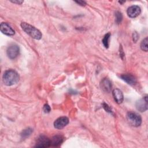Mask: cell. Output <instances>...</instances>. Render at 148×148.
Returning a JSON list of instances; mask_svg holds the SVG:
<instances>
[{
  "mask_svg": "<svg viewBox=\"0 0 148 148\" xmlns=\"http://www.w3.org/2000/svg\"><path fill=\"white\" fill-rule=\"evenodd\" d=\"M20 79L18 73L13 69H8L6 71L2 76V80L3 83L8 86H10L16 84Z\"/></svg>",
  "mask_w": 148,
  "mask_h": 148,
  "instance_id": "cell-1",
  "label": "cell"
},
{
  "mask_svg": "<svg viewBox=\"0 0 148 148\" xmlns=\"http://www.w3.org/2000/svg\"><path fill=\"white\" fill-rule=\"evenodd\" d=\"M20 25L23 30L32 38L36 40H39L42 38V34L41 32L35 27L25 22L21 23Z\"/></svg>",
  "mask_w": 148,
  "mask_h": 148,
  "instance_id": "cell-2",
  "label": "cell"
},
{
  "mask_svg": "<svg viewBox=\"0 0 148 148\" xmlns=\"http://www.w3.org/2000/svg\"><path fill=\"white\" fill-rule=\"evenodd\" d=\"M128 123L133 127H139L142 123V118L138 113L135 112H128L126 116Z\"/></svg>",
  "mask_w": 148,
  "mask_h": 148,
  "instance_id": "cell-3",
  "label": "cell"
},
{
  "mask_svg": "<svg viewBox=\"0 0 148 148\" xmlns=\"http://www.w3.org/2000/svg\"><path fill=\"white\" fill-rule=\"evenodd\" d=\"M6 53L9 58L12 60L15 59L20 53V48L16 44L10 45L7 49Z\"/></svg>",
  "mask_w": 148,
  "mask_h": 148,
  "instance_id": "cell-4",
  "label": "cell"
},
{
  "mask_svg": "<svg viewBox=\"0 0 148 148\" xmlns=\"http://www.w3.org/2000/svg\"><path fill=\"white\" fill-rule=\"evenodd\" d=\"M49 146H50V139L43 135H41L38 138L35 146L36 147H48Z\"/></svg>",
  "mask_w": 148,
  "mask_h": 148,
  "instance_id": "cell-5",
  "label": "cell"
},
{
  "mask_svg": "<svg viewBox=\"0 0 148 148\" xmlns=\"http://www.w3.org/2000/svg\"><path fill=\"white\" fill-rule=\"evenodd\" d=\"M136 108L140 112H145L147 110V96L146 95L142 98L138 100L135 103Z\"/></svg>",
  "mask_w": 148,
  "mask_h": 148,
  "instance_id": "cell-6",
  "label": "cell"
},
{
  "mask_svg": "<svg viewBox=\"0 0 148 148\" xmlns=\"http://www.w3.org/2000/svg\"><path fill=\"white\" fill-rule=\"evenodd\" d=\"M141 12L140 8L138 5H132L129 7L127 10V13L130 18H135L138 16Z\"/></svg>",
  "mask_w": 148,
  "mask_h": 148,
  "instance_id": "cell-7",
  "label": "cell"
},
{
  "mask_svg": "<svg viewBox=\"0 0 148 148\" xmlns=\"http://www.w3.org/2000/svg\"><path fill=\"white\" fill-rule=\"evenodd\" d=\"M69 123V119L65 116L58 118L54 122V127L57 129H62Z\"/></svg>",
  "mask_w": 148,
  "mask_h": 148,
  "instance_id": "cell-8",
  "label": "cell"
},
{
  "mask_svg": "<svg viewBox=\"0 0 148 148\" xmlns=\"http://www.w3.org/2000/svg\"><path fill=\"white\" fill-rule=\"evenodd\" d=\"M1 31L8 36H12L15 34L14 30L6 23H2L0 25Z\"/></svg>",
  "mask_w": 148,
  "mask_h": 148,
  "instance_id": "cell-9",
  "label": "cell"
},
{
  "mask_svg": "<svg viewBox=\"0 0 148 148\" xmlns=\"http://www.w3.org/2000/svg\"><path fill=\"white\" fill-rule=\"evenodd\" d=\"M120 77L123 80H124L130 85H134L136 84L137 82L136 77L132 74L130 73L122 74L121 75H120Z\"/></svg>",
  "mask_w": 148,
  "mask_h": 148,
  "instance_id": "cell-10",
  "label": "cell"
},
{
  "mask_svg": "<svg viewBox=\"0 0 148 148\" xmlns=\"http://www.w3.org/2000/svg\"><path fill=\"white\" fill-rule=\"evenodd\" d=\"M100 87L104 92H109L111 91L112 85L110 80L109 79L104 78L101 82Z\"/></svg>",
  "mask_w": 148,
  "mask_h": 148,
  "instance_id": "cell-11",
  "label": "cell"
},
{
  "mask_svg": "<svg viewBox=\"0 0 148 148\" xmlns=\"http://www.w3.org/2000/svg\"><path fill=\"white\" fill-rule=\"evenodd\" d=\"M112 94L114 99L116 102V103L120 104L123 102L124 99V96L122 91L120 90L118 88L114 89L112 91Z\"/></svg>",
  "mask_w": 148,
  "mask_h": 148,
  "instance_id": "cell-12",
  "label": "cell"
},
{
  "mask_svg": "<svg viewBox=\"0 0 148 148\" xmlns=\"http://www.w3.org/2000/svg\"><path fill=\"white\" fill-rule=\"evenodd\" d=\"M64 141V138L60 135H56L52 137L50 139V146L54 147H58Z\"/></svg>",
  "mask_w": 148,
  "mask_h": 148,
  "instance_id": "cell-13",
  "label": "cell"
},
{
  "mask_svg": "<svg viewBox=\"0 0 148 148\" xmlns=\"http://www.w3.org/2000/svg\"><path fill=\"white\" fill-rule=\"evenodd\" d=\"M32 132H33V129H32L31 128H27L24 129L21 133V138H23V139L27 138V137H28L31 135V134H32Z\"/></svg>",
  "mask_w": 148,
  "mask_h": 148,
  "instance_id": "cell-14",
  "label": "cell"
},
{
  "mask_svg": "<svg viewBox=\"0 0 148 148\" xmlns=\"http://www.w3.org/2000/svg\"><path fill=\"white\" fill-rule=\"evenodd\" d=\"M110 33H108L106 34L103 39H102V43L103 46H105V48H108L109 46V40H110Z\"/></svg>",
  "mask_w": 148,
  "mask_h": 148,
  "instance_id": "cell-15",
  "label": "cell"
},
{
  "mask_svg": "<svg viewBox=\"0 0 148 148\" xmlns=\"http://www.w3.org/2000/svg\"><path fill=\"white\" fill-rule=\"evenodd\" d=\"M140 48L143 51H147V37H146L140 43Z\"/></svg>",
  "mask_w": 148,
  "mask_h": 148,
  "instance_id": "cell-16",
  "label": "cell"
},
{
  "mask_svg": "<svg viewBox=\"0 0 148 148\" xmlns=\"http://www.w3.org/2000/svg\"><path fill=\"white\" fill-rule=\"evenodd\" d=\"M115 17H116V22L117 24H120L123 20V15L121 12L117 11L115 13Z\"/></svg>",
  "mask_w": 148,
  "mask_h": 148,
  "instance_id": "cell-17",
  "label": "cell"
},
{
  "mask_svg": "<svg viewBox=\"0 0 148 148\" xmlns=\"http://www.w3.org/2000/svg\"><path fill=\"white\" fill-rule=\"evenodd\" d=\"M102 106H103V109L108 113H111V114H113V112H112V109L110 108V107L106 103H103L102 104Z\"/></svg>",
  "mask_w": 148,
  "mask_h": 148,
  "instance_id": "cell-18",
  "label": "cell"
},
{
  "mask_svg": "<svg viewBox=\"0 0 148 148\" xmlns=\"http://www.w3.org/2000/svg\"><path fill=\"white\" fill-rule=\"evenodd\" d=\"M43 109L44 112L46 113H49L51 111V108H50V106L48 104H47V103L44 105Z\"/></svg>",
  "mask_w": 148,
  "mask_h": 148,
  "instance_id": "cell-19",
  "label": "cell"
},
{
  "mask_svg": "<svg viewBox=\"0 0 148 148\" xmlns=\"http://www.w3.org/2000/svg\"><path fill=\"white\" fill-rule=\"evenodd\" d=\"M138 39H139V34L136 31L134 32V33L132 34V39H133L134 42H136L138 41Z\"/></svg>",
  "mask_w": 148,
  "mask_h": 148,
  "instance_id": "cell-20",
  "label": "cell"
},
{
  "mask_svg": "<svg viewBox=\"0 0 148 148\" xmlns=\"http://www.w3.org/2000/svg\"><path fill=\"white\" fill-rule=\"evenodd\" d=\"M76 3H77V4H79L80 6H85L86 5V2L84 1H75Z\"/></svg>",
  "mask_w": 148,
  "mask_h": 148,
  "instance_id": "cell-21",
  "label": "cell"
},
{
  "mask_svg": "<svg viewBox=\"0 0 148 148\" xmlns=\"http://www.w3.org/2000/svg\"><path fill=\"white\" fill-rule=\"evenodd\" d=\"M11 2L12 3H17V4H18V5H20L22 3H23V1H11Z\"/></svg>",
  "mask_w": 148,
  "mask_h": 148,
  "instance_id": "cell-22",
  "label": "cell"
},
{
  "mask_svg": "<svg viewBox=\"0 0 148 148\" xmlns=\"http://www.w3.org/2000/svg\"><path fill=\"white\" fill-rule=\"evenodd\" d=\"M120 57H121V58L123 59V57L124 56V52H123V49L121 47L120 49Z\"/></svg>",
  "mask_w": 148,
  "mask_h": 148,
  "instance_id": "cell-23",
  "label": "cell"
},
{
  "mask_svg": "<svg viewBox=\"0 0 148 148\" xmlns=\"http://www.w3.org/2000/svg\"><path fill=\"white\" fill-rule=\"evenodd\" d=\"M119 3H121V4H122V3H124V2H124H124H121V1H119Z\"/></svg>",
  "mask_w": 148,
  "mask_h": 148,
  "instance_id": "cell-24",
  "label": "cell"
}]
</instances>
